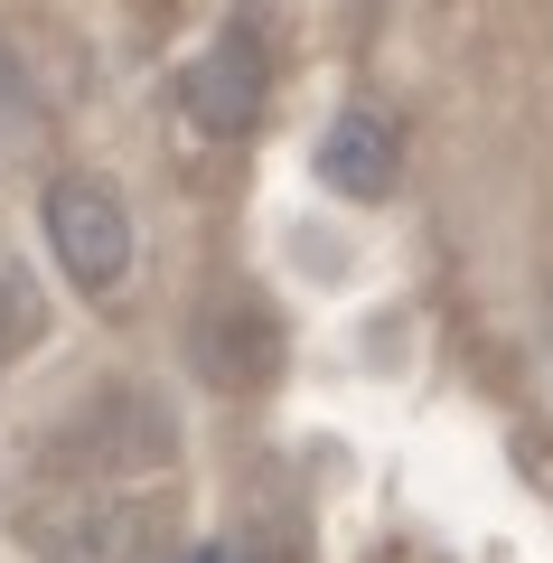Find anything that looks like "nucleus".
Instances as JSON below:
<instances>
[{"label": "nucleus", "instance_id": "obj_1", "mask_svg": "<svg viewBox=\"0 0 553 563\" xmlns=\"http://www.w3.org/2000/svg\"><path fill=\"white\" fill-rule=\"evenodd\" d=\"M151 507L122 488H66L29 507V554L38 563H141L151 554Z\"/></svg>", "mask_w": 553, "mask_h": 563}, {"label": "nucleus", "instance_id": "obj_2", "mask_svg": "<svg viewBox=\"0 0 553 563\" xmlns=\"http://www.w3.org/2000/svg\"><path fill=\"white\" fill-rule=\"evenodd\" d=\"M47 244H57V263H66V282H85V291H113L122 273H132V217H122V198L103 179H57L47 188Z\"/></svg>", "mask_w": 553, "mask_h": 563}, {"label": "nucleus", "instance_id": "obj_3", "mask_svg": "<svg viewBox=\"0 0 553 563\" xmlns=\"http://www.w3.org/2000/svg\"><path fill=\"white\" fill-rule=\"evenodd\" d=\"M263 85H273V66H263V47L244 38V29H225L207 57L178 66V113L198 122L207 141H235L244 122L263 113Z\"/></svg>", "mask_w": 553, "mask_h": 563}, {"label": "nucleus", "instance_id": "obj_4", "mask_svg": "<svg viewBox=\"0 0 553 563\" xmlns=\"http://www.w3.org/2000/svg\"><path fill=\"white\" fill-rule=\"evenodd\" d=\"M273 366H281V320L263 301H244V291H225L198 320V376L207 385H273Z\"/></svg>", "mask_w": 553, "mask_h": 563}, {"label": "nucleus", "instance_id": "obj_5", "mask_svg": "<svg viewBox=\"0 0 553 563\" xmlns=\"http://www.w3.org/2000/svg\"><path fill=\"white\" fill-rule=\"evenodd\" d=\"M395 169H403V132L376 103H347V113L319 132V188H338V198H385Z\"/></svg>", "mask_w": 553, "mask_h": 563}, {"label": "nucleus", "instance_id": "obj_6", "mask_svg": "<svg viewBox=\"0 0 553 563\" xmlns=\"http://www.w3.org/2000/svg\"><path fill=\"white\" fill-rule=\"evenodd\" d=\"M47 329V301H38V273H29V263H10L0 254V366L20 357L29 339H38Z\"/></svg>", "mask_w": 553, "mask_h": 563}, {"label": "nucleus", "instance_id": "obj_7", "mask_svg": "<svg viewBox=\"0 0 553 563\" xmlns=\"http://www.w3.org/2000/svg\"><path fill=\"white\" fill-rule=\"evenodd\" d=\"M10 141H29V95H20V76L0 66V151H10Z\"/></svg>", "mask_w": 553, "mask_h": 563}, {"label": "nucleus", "instance_id": "obj_8", "mask_svg": "<svg viewBox=\"0 0 553 563\" xmlns=\"http://www.w3.org/2000/svg\"><path fill=\"white\" fill-rule=\"evenodd\" d=\"M178 563H225V544H198V554H178Z\"/></svg>", "mask_w": 553, "mask_h": 563}]
</instances>
